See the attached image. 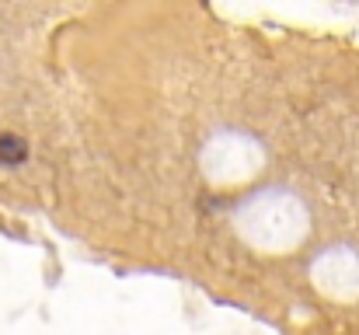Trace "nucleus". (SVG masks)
<instances>
[{"instance_id": "f257e3e1", "label": "nucleus", "mask_w": 359, "mask_h": 335, "mask_svg": "<svg viewBox=\"0 0 359 335\" xmlns=\"http://www.w3.org/2000/svg\"><path fill=\"white\" fill-rule=\"evenodd\" d=\"M25 157H28L25 140L14 136V133H4V136H0V164H21Z\"/></svg>"}]
</instances>
